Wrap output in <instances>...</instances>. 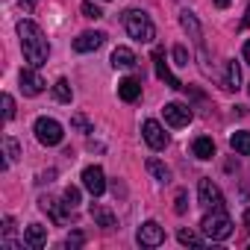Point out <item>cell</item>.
<instances>
[{"label":"cell","mask_w":250,"mask_h":250,"mask_svg":"<svg viewBox=\"0 0 250 250\" xmlns=\"http://www.w3.org/2000/svg\"><path fill=\"white\" fill-rule=\"evenodd\" d=\"M18 36H21V50H24V59L30 62V68H42L50 56V44H47L42 27L33 21H21Z\"/></svg>","instance_id":"obj_1"},{"label":"cell","mask_w":250,"mask_h":250,"mask_svg":"<svg viewBox=\"0 0 250 250\" xmlns=\"http://www.w3.org/2000/svg\"><path fill=\"white\" fill-rule=\"evenodd\" d=\"M124 30L136 42H153L156 39V27L150 21V15H145L142 9H127L124 12Z\"/></svg>","instance_id":"obj_2"},{"label":"cell","mask_w":250,"mask_h":250,"mask_svg":"<svg viewBox=\"0 0 250 250\" xmlns=\"http://www.w3.org/2000/svg\"><path fill=\"white\" fill-rule=\"evenodd\" d=\"M200 229H203V235H206L209 241H224V238L232 235V221H229V215H227L224 209H212V212L200 221Z\"/></svg>","instance_id":"obj_3"},{"label":"cell","mask_w":250,"mask_h":250,"mask_svg":"<svg viewBox=\"0 0 250 250\" xmlns=\"http://www.w3.org/2000/svg\"><path fill=\"white\" fill-rule=\"evenodd\" d=\"M33 133H36V139H39L44 147H56V145H62V139H65L62 124L53 121V118H39L36 127H33Z\"/></svg>","instance_id":"obj_4"},{"label":"cell","mask_w":250,"mask_h":250,"mask_svg":"<svg viewBox=\"0 0 250 250\" xmlns=\"http://www.w3.org/2000/svg\"><path fill=\"white\" fill-rule=\"evenodd\" d=\"M197 197H200V206H206V209H224V194L212 180L197 183Z\"/></svg>","instance_id":"obj_5"},{"label":"cell","mask_w":250,"mask_h":250,"mask_svg":"<svg viewBox=\"0 0 250 250\" xmlns=\"http://www.w3.org/2000/svg\"><path fill=\"white\" fill-rule=\"evenodd\" d=\"M142 136H145V142H147L153 150H165V147H168V133H165V127H162L159 121H145Z\"/></svg>","instance_id":"obj_6"},{"label":"cell","mask_w":250,"mask_h":250,"mask_svg":"<svg viewBox=\"0 0 250 250\" xmlns=\"http://www.w3.org/2000/svg\"><path fill=\"white\" fill-rule=\"evenodd\" d=\"M136 238H139V244H142V247H159V244L165 241V229H162L156 221H145V224L139 227Z\"/></svg>","instance_id":"obj_7"},{"label":"cell","mask_w":250,"mask_h":250,"mask_svg":"<svg viewBox=\"0 0 250 250\" xmlns=\"http://www.w3.org/2000/svg\"><path fill=\"white\" fill-rule=\"evenodd\" d=\"M153 68H156V77H159L168 88H174V91H180V88H183V83H180V80L171 74V68L165 65V50H159V47L153 50Z\"/></svg>","instance_id":"obj_8"},{"label":"cell","mask_w":250,"mask_h":250,"mask_svg":"<svg viewBox=\"0 0 250 250\" xmlns=\"http://www.w3.org/2000/svg\"><path fill=\"white\" fill-rule=\"evenodd\" d=\"M83 186H85L94 197H100V194L106 191V177H103V168H100V165H88V168L83 171Z\"/></svg>","instance_id":"obj_9"},{"label":"cell","mask_w":250,"mask_h":250,"mask_svg":"<svg viewBox=\"0 0 250 250\" xmlns=\"http://www.w3.org/2000/svg\"><path fill=\"white\" fill-rule=\"evenodd\" d=\"M44 80H42V74L36 71V68H24L21 71V91L27 94V97H36V94H42L44 91Z\"/></svg>","instance_id":"obj_10"},{"label":"cell","mask_w":250,"mask_h":250,"mask_svg":"<svg viewBox=\"0 0 250 250\" xmlns=\"http://www.w3.org/2000/svg\"><path fill=\"white\" fill-rule=\"evenodd\" d=\"M162 115H165V121L171 124V127H186V124L191 121V109L183 106V103H165Z\"/></svg>","instance_id":"obj_11"},{"label":"cell","mask_w":250,"mask_h":250,"mask_svg":"<svg viewBox=\"0 0 250 250\" xmlns=\"http://www.w3.org/2000/svg\"><path fill=\"white\" fill-rule=\"evenodd\" d=\"M103 39H106L103 33H91V30H88V33H80V36L74 39V50H77V53H91V50H97V47L103 44Z\"/></svg>","instance_id":"obj_12"},{"label":"cell","mask_w":250,"mask_h":250,"mask_svg":"<svg viewBox=\"0 0 250 250\" xmlns=\"http://www.w3.org/2000/svg\"><path fill=\"white\" fill-rule=\"evenodd\" d=\"M118 97L127 100V103H136V100L142 97V80H136V77L121 80V83H118Z\"/></svg>","instance_id":"obj_13"},{"label":"cell","mask_w":250,"mask_h":250,"mask_svg":"<svg viewBox=\"0 0 250 250\" xmlns=\"http://www.w3.org/2000/svg\"><path fill=\"white\" fill-rule=\"evenodd\" d=\"M24 244H27L30 250H42V247L47 244V229H44L42 224H30V227L24 229Z\"/></svg>","instance_id":"obj_14"},{"label":"cell","mask_w":250,"mask_h":250,"mask_svg":"<svg viewBox=\"0 0 250 250\" xmlns=\"http://www.w3.org/2000/svg\"><path fill=\"white\" fill-rule=\"evenodd\" d=\"M180 24H183V30H186V33H191V39H194V42H197V47L203 50V33H200V24H197V18H194L188 9H183V12H180Z\"/></svg>","instance_id":"obj_15"},{"label":"cell","mask_w":250,"mask_h":250,"mask_svg":"<svg viewBox=\"0 0 250 250\" xmlns=\"http://www.w3.org/2000/svg\"><path fill=\"white\" fill-rule=\"evenodd\" d=\"M91 218H94V224L103 227V229H115V227H118V218H115L106 206H97V203H94V206H91Z\"/></svg>","instance_id":"obj_16"},{"label":"cell","mask_w":250,"mask_h":250,"mask_svg":"<svg viewBox=\"0 0 250 250\" xmlns=\"http://www.w3.org/2000/svg\"><path fill=\"white\" fill-rule=\"evenodd\" d=\"M112 65L115 68H136V53L130 50V47H115L112 50Z\"/></svg>","instance_id":"obj_17"},{"label":"cell","mask_w":250,"mask_h":250,"mask_svg":"<svg viewBox=\"0 0 250 250\" xmlns=\"http://www.w3.org/2000/svg\"><path fill=\"white\" fill-rule=\"evenodd\" d=\"M191 153H194L197 159H212V156H215V142H212L209 136H200V139H194Z\"/></svg>","instance_id":"obj_18"},{"label":"cell","mask_w":250,"mask_h":250,"mask_svg":"<svg viewBox=\"0 0 250 250\" xmlns=\"http://www.w3.org/2000/svg\"><path fill=\"white\" fill-rule=\"evenodd\" d=\"M224 88H227V91H238V88H241V71H238V62H227Z\"/></svg>","instance_id":"obj_19"},{"label":"cell","mask_w":250,"mask_h":250,"mask_svg":"<svg viewBox=\"0 0 250 250\" xmlns=\"http://www.w3.org/2000/svg\"><path fill=\"white\" fill-rule=\"evenodd\" d=\"M12 235H15V221H12V218H3V238H0V244L9 247V250H21V244H18Z\"/></svg>","instance_id":"obj_20"},{"label":"cell","mask_w":250,"mask_h":250,"mask_svg":"<svg viewBox=\"0 0 250 250\" xmlns=\"http://www.w3.org/2000/svg\"><path fill=\"white\" fill-rule=\"evenodd\" d=\"M39 206H42V209L53 218V224H65V212L59 209V203H56L53 197H42V203H39Z\"/></svg>","instance_id":"obj_21"},{"label":"cell","mask_w":250,"mask_h":250,"mask_svg":"<svg viewBox=\"0 0 250 250\" xmlns=\"http://www.w3.org/2000/svg\"><path fill=\"white\" fill-rule=\"evenodd\" d=\"M229 145H232V150H235V153L250 156V133H232Z\"/></svg>","instance_id":"obj_22"},{"label":"cell","mask_w":250,"mask_h":250,"mask_svg":"<svg viewBox=\"0 0 250 250\" xmlns=\"http://www.w3.org/2000/svg\"><path fill=\"white\" fill-rule=\"evenodd\" d=\"M53 94H56L59 103H71V97H74V94H71V83H68L65 77L56 80V83H53Z\"/></svg>","instance_id":"obj_23"},{"label":"cell","mask_w":250,"mask_h":250,"mask_svg":"<svg viewBox=\"0 0 250 250\" xmlns=\"http://www.w3.org/2000/svg\"><path fill=\"white\" fill-rule=\"evenodd\" d=\"M147 171H150L159 183H171V171H168L159 159H147Z\"/></svg>","instance_id":"obj_24"},{"label":"cell","mask_w":250,"mask_h":250,"mask_svg":"<svg viewBox=\"0 0 250 250\" xmlns=\"http://www.w3.org/2000/svg\"><path fill=\"white\" fill-rule=\"evenodd\" d=\"M3 150H6V165H3V168H9V165L21 156V147H18L15 139H3Z\"/></svg>","instance_id":"obj_25"},{"label":"cell","mask_w":250,"mask_h":250,"mask_svg":"<svg viewBox=\"0 0 250 250\" xmlns=\"http://www.w3.org/2000/svg\"><path fill=\"white\" fill-rule=\"evenodd\" d=\"M177 238H180V244H188V247H203V238H200V235H194L191 229H180V232H177Z\"/></svg>","instance_id":"obj_26"},{"label":"cell","mask_w":250,"mask_h":250,"mask_svg":"<svg viewBox=\"0 0 250 250\" xmlns=\"http://www.w3.org/2000/svg\"><path fill=\"white\" fill-rule=\"evenodd\" d=\"M77 206H80V188L68 186V188H65V209H71V212H74Z\"/></svg>","instance_id":"obj_27"},{"label":"cell","mask_w":250,"mask_h":250,"mask_svg":"<svg viewBox=\"0 0 250 250\" xmlns=\"http://www.w3.org/2000/svg\"><path fill=\"white\" fill-rule=\"evenodd\" d=\"M80 9H83V15H85V18H94V21H97V18H103L100 6H97V3H91V0H85V3H83Z\"/></svg>","instance_id":"obj_28"},{"label":"cell","mask_w":250,"mask_h":250,"mask_svg":"<svg viewBox=\"0 0 250 250\" xmlns=\"http://www.w3.org/2000/svg\"><path fill=\"white\" fill-rule=\"evenodd\" d=\"M83 244H85V235H83V232H71V235L65 238V247H68V250H77V247H83Z\"/></svg>","instance_id":"obj_29"},{"label":"cell","mask_w":250,"mask_h":250,"mask_svg":"<svg viewBox=\"0 0 250 250\" xmlns=\"http://www.w3.org/2000/svg\"><path fill=\"white\" fill-rule=\"evenodd\" d=\"M71 124H74V130H80V133H91V124L85 121V115H74Z\"/></svg>","instance_id":"obj_30"},{"label":"cell","mask_w":250,"mask_h":250,"mask_svg":"<svg viewBox=\"0 0 250 250\" xmlns=\"http://www.w3.org/2000/svg\"><path fill=\"white\" fill-rule=\"evenodd\" d=\"M3 118L6 121L15 118V100H12V94H3Z\"/></svg>","instance_id":"obj_31"},{"label":"cell","mask_w":250,"mask_h":250,"mask_svg":"<svg viewBox=\"0 0 250 250\" xmlns=\"http://www.w3.org/2000/svg\"><path fill=\"white\" fill-rule=\"evenodd\" d=\"M174 59H177V65H188V50L183 44H177L174 47Z\"/></svg>","instance_id":"obj_32"},{"label":"cell","mask_w":250,"mask_h":250,"mask_svg":"<svg viewBox=\"0 0 250 250\" xmlns=\"http://www.w3.org/2000/svg\"><path fill=\"white\" fill-rule=\"evenodd\" d=\"M186 200H188V197H186V191H177V206H174V212H177V215H183V212L188 209V203H186Z\"/></svg>","instance_id":"obj_33"},{"label":"cell","mask_w":250,"mask_h":250,"mask_svg":"<svg viewBox=\"0 0 250 250\" xmlns=\"http://www.w3.org/2000/svg\"><path fill=\"white\" fill-rule=\"evenodd\" d=\"M212 3H215V6H218V9H227V6H229V3H232V0H212Z\"/></svg>","instance_id":"obj_34"},{"label":"cell","mask_w":250,"mask_h":250,"mask_svg":"<svg viewBox=\"0 0 250 250\" xmlns=\"http://www.w3.org/2000/svg\"><path fill=\"white\" fill-rule=\"evenodd\" d=\"M241 53H244V62L250 65V42H244V50H241Z\"/></svg>","instance_id":"obj_35"},{"label":"cell","mask_w":250,"mask_h":250,"mask_svg":"<svg viewBox=\"0 0 250 250\" xmlns=\"http://www.w3.org/2000/svg\"><path fill=\"white\" fill-rule=\"evenodd\" d=\"M36 3H39V0H21V6H24V9H33Z\"/></svg>","instance_id":"obj_36"},{"label":"cell","mask_w":250,"mask_h":250,"mask_svg":"<svg viewBox=\"0 0 250 250\" xmlns=\"http://www.w3.org/2000/svg\"><path fill=\"white\" fill-rule=\"evenodd\" d=\"M241 27H250V9H247V18L241 21Z\"/></svg>","instance_id":"obj_37"},{"label":"cell","mask_w":250,"mask_h":250,"mask_svg":"<svg viewBox=\"0 0 250 250\" xmlns=\"http://www.w3.org/2000/svg\"><path fill=\"white\" fill-rule=\"evenodd\" d=\"M244 227L250 229V212H244Z\"/></svg>","instance_id":"obj_38"},{"label":"cell","mask_w":250,"mask_h":250,"mask_svg":"<svg viewBox=\"0 0 250 250\" xmlns=\"http://www.w3.org/2000/svg\"><path fill=\"white\" fill-rule=\"evenodd\" d=\"M247 91H250V88H247Z\"/></svg>","instance_id":"obj_39"}]
</instances>
